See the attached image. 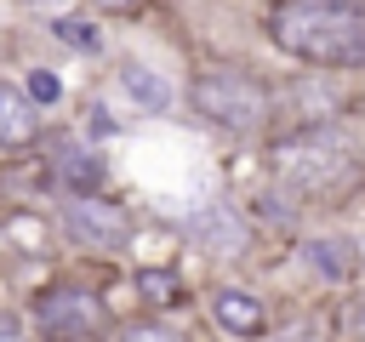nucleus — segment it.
Segmentation results:
<instances>
[{"instance_id":"obj_1","label":"nucleus","mask_w":365,"mask_h":342,"mask_svg":"<svg viewBox=\"0 0 365 342\" xmlns=\"http://www.w3.org/2000/svg\"><path fill=\"white\" fill-rule=\"evenodd\" d=\"M279 51L319 63V68H359L365 63V6L359 0H285L268 17Z\"/></svg>"},{"instance_id":"obj_2","label":"nucleus","mask_w":365,"mask_h":342,"mask_svg":"<svg viewBox=\"0 0 365 342\" xmlns=\"http://www.w3.org/2000/svg\"><path fill=\"white\" fill-rule=\"evenodd\" d=\"M274 177L297 194H331L354 177V142L336 137V131L308 125V131H297L274 148Z\"/></svg>"},{"instance_id":"obj_3","label":"nucleus","mask_w":365,"mask_h":342,"mask_svg":"<svg viewBox=\"0 0 365 342\" xmlns=\"http://www.w3.org/2000/svg\"><path fill=\"white\" fill-rule=\"evenodd\" d=\"M188 103H194V114H205V120L222 125V131H257V125L268 120V91H262L257 80L234 74V68L200 74L194 91H188Z\"/></svg>"},{"instance_id":"obj_4","label":"nucleus","mask_w":365,"mask_h":342,"mask_svg":"<svg viewBox=\"0 0 365 342\" xmlns=\"http://www.w3.org/2000/svg\"><path fill=\"white\" fill-rule=\"evenodd\" d=\"M63 228H68V239H74V245H97V251H120V245L131 239L125 211H120V205H108V200H97L91 188H86V194H74V200H63Z\"/></svg>"},{"instance_id":"obj_5","label":"nucleus","mask_w":365,"mask_h":342,"mask_svg":"<svg viewBox=\"0 0 365 342\" xmlns=\"http://www.w3.org/2000/svg\"><path fill=\"white\" fill-rule=\"evenodd\" d=\"M182 234H188L205 256H234V251L251 245V228H245V217H240L228 200H205V205H194V211L182 217Z\"/></svg>"},{"instance_id":"obj_6","label":"nucleus","mask_w":365,"mask_h":342,"mask_svg":"<svg viewBox=\"0 0 365 342\" xmlns=\"http://www.w3.org/2000/svg\"><path fill=\"white\" fill-rule=\"evenodd\" d=\"M40 325L51 331V336H86L97 319H103V302L91 296V291H80V285H57V291H46L40 296Z\"/></svg>"},{"instance_id":"obj_7","label":"nucleus","mask_w":365,"mask_h":342,"mask_svg":"<svg viewBox=\"0 0 365 342\" xmlns=\"http://www.w3.org/2000/svg\"><path fill=\"white\" fill-rule=\"evenodd\" d=\"M34 131H40L34 91L0 80V148H23V142H34Z\"/></svg>"},{"instance_id":"obj_8","label":"nucleus","mask_w":365,"mask_h":342,"mask_svg":"<svg viewBox=\"0 0 365 342\" xmlns=\"http://www.w3.org/2000/svg\"><path fill=\"white\" fill-rule=\"evenodd\" d=\"M120 91H125L143 114H165V108H171V97H177V91H171V80H165L154 63H137V57H131V63H120Z\"/></svg>"},{"instance_id":"obj_9","label":"nucleus","mask_w":365,"mask_h":342,"mask_svg":"<svg viewBox=\"0 0 365 342\" xmlns=\"http://www.w3.org/2000/svg\"><path fill=\"white\" fill-rule=\"evenodd\" d=\"M211 314H217V325H222L228 336H257V331H262V302L245 296V291H217Z\"/></svg>"},{"instance_id":"obj_10","label":"nucleus","mask_w":365,"mask_h":342,"mask_svg":"<svg viewBox=\"0 0 365 342\" xmlns=\"http://www.w3.org/2000/svg\"><path fill=\"white\" fill-rule=\"evenodd\" d=\"M57 177L74 188V194H86V188H97L103 182V160L91 154V148H74V142H57Z\"/></svg>"},{"instance_id":"obj_11","label":"nucleus","mask_w":365,"mask_h":342,"mask_svg":"<svg viewBox=\"0 0 365 342\" xmlns=\"http://www.w3.org/2000/svg\"><path fill=\"white\" fill-rule=\"evenodd\" d=\"M302 256H308V268H314V274H325V279H348V262H354L342 239H308V245H302Z\"/></svg>"},{"instance_id":"obj_12","label":"nucleus","mask_w":365,"mask_h":342,"mask_svg":"<svg viewBox=\"0 0 365 342\" xmlns=\"http://www.w3.org/2000/svg\"><path fill=\"white\" fill-rule=\"evenodd\" d=\"M137 291H143L148 302L165 308V302H177V274H165V268H143V274H137Z\"/></svg>"},{"instance_id":"obj_13","label":"nucleus","mask_w":365,"mask_h":342,"mask_svg":"<svg viewBox=\"0 0 365 342\" xmlns=\"http://www.w3.org/2000/svg\"><path fill=\"white\" fill-rule=\"evenodd\" d=\"M342 336H348V342H365V291L348 296V308H342Z\"/></svg>"},{"instance_id":"obj_14","label":"nucleus","mask_w":365,"mask_h":342,"mask_svg":"<svg viewBox=\"0 0 365 342\" xmlns=\"http://www.w3.org/2000/svg\"><path fill=\"white\" fill-rule=\"evenodd\" d=\"M51 28H57L68 46H86V51H97V28H86V23H74V17H57Z\"/></svg>"},{"instance_id":"obj_15","label":"nucleus","mask_w":365,"mask_h":342,"mask_svg":"<svg viewBox=\"0 0 365 342\" xmlns=\"http://www.w3.org/2000/svg\"><path fill=\"white\" fill-rule=\"evenodd\" d=\"M29 91H34V103H57V91H63V86H57V74L34 68V74H29Z\"/></svg>"},{"instance_id":"obj_16","label":"nucleus","mask_w":365,"mask_h":342,"mask_svg":"<svg viewBox=\"0 0 365 342\" xmlns=\"http://www.w3.org/2000/svg\"><path fill=\"white\" fill-rule=\"evenodd\" d=\"M120 342H182V336H171V331H160V325H143V331H131V336H120Z\"/></svg>"},{"instance_id":"obj_17","label":"nucleus","mask_w":365,"mask_h":342,"mask_svg":"<svg viewBox=\"0 0 365 342\" xmlns=\"http://www.w3.org/2000/svg\"><path fill=\"white\" fill-rule=\"evenodd\" d=\"M0 342H17V331H11V325H6V319H0Z\"/></svg>"},{"instance_id":"obj_18","label":"nucleus","mask_w":365,"mask_h":342,"mask_svg":"<svg viewBox=\"0 0 365 342\" xmlns=\"http://www.w3.org/2000/svg\"><path fill=\"white\" fill-rule=\"evenodd\" d=\"M97 6H108V11H120V6H131V0H97Z\"/></svg>"}]
</instances>
